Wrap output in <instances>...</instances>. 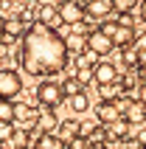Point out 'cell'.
Returning a JSON list of instances; mask_svg holds the SVG:
<instances>
[{"instance_id": "28", "label": "cell", "mask_w": 146, "mask_h": 149, "mask_svg": "<svg viewBox=\"0 0 146 149\" xmlns=\"http://www.w3.org/2000/svg\"><path fill=\"white\" fill-rule=\"evenodd\" d=\"M3 28H6V17H0V37H3Z\"/></svg>"}, {"instance_id": "12", "label": "cell", "mask_w": 146, "mask_h": 149, "mask_svg": "<svg viewBox=\"0 0 146 149\" xmlns=\"http://www.w3.org/2000/svg\"><path fill=\"white\" fill-rule=\"evenodd\" d=\"M96 84H118V68L113 62H98L96 65Z\"/></svg>"}, {"instance_id": "22", "label": "cell", "mask_w": 146, "mask_h": 149, "mask_svg": "<svg viewBox=\"0 0 146 149\" xmlns=\"http://www.w3.org/2000/svg\"><path fill=\"white\" fill-rule=\"evenodd\" d=\"M67 48H70V51H76V48L87 51V42L81 40V37H67Z\"/></svg>"}, {"instance_id": "25", "label": "cell", "mask_w": 146, "mask_h": 149, "mask_svg": "<svg viewBox=\"0 0 146 149\" xmlns=\"http://www.w3.org/2000/svg\"><path fill=\"white\" fill-rule=\"evenodd\" d=\"M132 48L138 51V54H146V34H138V40H135V45Z\"/></svg>"}, {"instance_id": "20", "label": "cell", "mask_w": 146, "mask_h": 149, "mask_svg": "<svg viewBox=\"0 0 146 149\" xmlns=\"http://www.w3.org/2000/svg\"><path fill=\"white\" fill-rule=\"evenodd\" d=\"M14 135H17L14 124H0V143H6V141H14Z\"/></svg>"}, {"instance_id": "14", "label": "cell", "mask_w": 146, "mask_h": 149, "mask_svg": "<svg viewBox=\"0 0 146 149\" xmlns=\"http://www.w3.org/2000/svg\"><path fill=\"white\" fill-rule=\"evenodd\" d=\"M129 132H132V124L127 118H121V121H115V124L107 127V138L110 141H124V138H129Z\"/></svg>"}, {"instance_id": "8", "label": "cell", "mask_w": 146, "mask_h": 149, "mask_svg": "<svg viewBox=\"0 0 146 149\" xmlns=\"http://www.w3.org/2000/svg\"><path fill=\"white\" fill-rule=\"evenodd\" d=\"M113 48H115V42L110 40L101 28H96V31L87 34V51H93V54H98V56H107Z\"/></svg>"}, {"instance_id": "30", "label": "cell", "mask_w": 146, "mask_h": 149, "mask_svg": "<svg viewBox=\"0 0 146 149\" xmlns=\"http://www.w3.org/2000/svg\"><path fill=\"white\" fill-rule=\"evenodd\" d=\"M140 68H146V54H140Z\"/></svg>"}, {"instance_id": "11", "label": "cell", "mask_w": 146, "mask_h": 149, "mask_svg": "<svg viewBox=\"0 0 146 149\" xmlns=\"http://www.w3.org/2000/svg\"><path fill=\"white\" fill-rule=\"evenodd\" d=\"M59 124L62 121L56 118V113L48 110V107H42L40 118H37V135H54V130H59Z\"/></svg>"}, {"instance_id": "13", "label": "cell", "mask_w": 146, "mask_h": 149, "mask_svg": "<svg viewBox=\"0 0 146 149\" xmlns=\"http://www.w3.org/2000/svg\"><path fill=\"white\" fill-rule=\"evenodd\" d=\"M59 138H62L65 143H73L76 138H81V124H79V121H73V118L62 121V124H59Z\"/></svg>"}, {"instance_id": "19", "label": "cell", "mask_w": 146, "mask_h": 149, "mask_svg": "<svg viewBox=\"0 0 146 149\" xmlns=\"http://www.w3.org/2000/svg\"><path fill=\"white\" fill-rule=\"evenodd\" d=\"M98 93H101V101H118L121 87H118V84H101V87H98Z\"/></svg>"}, {"instance_id": "1", "label": "cell", "mask_w": 146, "mask_h": 149, "mask_svg": "<svg viewBox=\"0 0 146 149\" xmlns=\"http://www.w3.org/2000/svg\"><path fill=\"white\" fill-rule=\"evenodd\" d=\"M67 54H70L67 40L59 31L31 23L28 34L23 37V45L17 51V62L28 76H51L67 65Z\"/></svg>"}, {"instance_id": "24", "label": "cell", "mask_w": 146, "mask_h": 149, "mask_svg": "<svg viewBox=\"0 0 146 149\" xmlns=\"http://www.w3.org/2000/svg\"><path fill=\"white\" fill-rule=\"evenodd\" d=\"M132 6H135V0H115V11H121V14H129Z\"/></svg>"}, {"instance_id": "27", "label": "cell", "mask_w": 146, "mask_h": 149, "mask_svg": "<svg viewBox=\"0 0 146 149\" xmlns=\"http://www.w3.org/2000/svg\"><path fill=\"white\" fill-rule=\"evenodd\" d=\"M140 17H143V20H146V0H143V3H140Z\"/></svg>"}, {"instance_id": "18", "label": "cell", "mask_w": 146, "mask_h": 149, "mask_svg": "<svg viewBox=\"0 0 146 149\" xmlns=\"http://www.w3.org/2000/svg\"><path fill=\"white\" fill-rule=\"evenodd\" d=\"M62 90H65V96H67V99H73V96L84 93V84H81L76 76H70V79H65V82H62Z\"/></svg>"}, {"instance_id": "9", "label": "cell", "mask_w": 146, "mask_h": 149, "mask_svg": "<svg viewBox=\"0 0 146 149\" xmlns=\"http://www.w3.org/2000/svg\"><path fill=\"white\" fill-rule=\"evenodd\" d=\"M37 23L45 25V28H54L56 31L59 25H62V14H59V6H51V3H42L37 8Z\"/></svg>"}, {"instance_id": "2", "label": "cell", "mask_w": 146, "mask_h": 149, "mask_svg": "<svg viewBox=\"0 0 146 149\" xmlns=\"http://www.w3.org/2000/svg\"><path fill=\"white\" fill-rule=\"evenodd\" d=\"M65 99H67V96H65V90H62L59 82H42V84H37V101H40L42 107L54 110V107H59Z\"/></svg>"}, {"instance_id": "3", "label": "cell", "mask_w": 146, "mask_h": 149, "mask_svg": "<svg viewBox=\"0 0 146 149\" xmlns=\"http://www.w3.org/2000/svg\"><path fill=\"white\" fill-rule=\"evenodd\" d=\"M23 93V79H20V73L17 70H11V68H3L0 70V99H17Z\"/></svg>"}, {"instance_id": "17", "label": "cell", "mask_w": 146, "mask_h": 149, "mask_svg": "<svg viewBox=\"0 0 146 149\" xmlns=\"http://www.w3.org/2000/svg\"><path fill=\"white\" fill-rule=\"evenodd\" d=\"M67 104H70L73 113H87V110H90V96H87V90L79 93V96H73V99H67Z\"/></svg>"}, {"instance_id": "16", "label": "cell", "mask_w": 146, "mask_h": 149, "mask_svg": "<svg viewBox=\"0 0 146 149\" xmlns=\"http://www.w3.org/2000/svg\"><path fill=\"white\" fill-rule=\"evenodd\" d=\"M17 121V104L8 99H0V124H14Z\"/></svg>"}, {"instance_id": "21", "label": "cell", "mask_w": 146, "mask_h": 149, "mask_svg": "<svg viewBox=\"0 0 146 149\" xmlns=\"http://www.w3.org/2000/svg\"><path fill=\"white\" fill-rule=\"evenodd\" d=\"M67 149H98V146L90 141V138H84V135H81V138H76L73 143H67Z\"/></svg>"}, {"instance_id": "26", "label": "cell", "mask_w": 146, "mask_h": 149, "mask_svg": "<svg viewBox=\"0 0 146 149\" xmlns=\"http://www.w3.org/2000/svg\"><path fill=\"white\" fill-rule=\"evenodd\" d=\"M138 101H143V104H146V84H140V87H138Z\"/></svg>"}, {"instance_id": "7", "label": "cell", "mask_w": 146, "mask_h": 149, "mask_svg": "<svg viewBox=\"0 0 146 149\" xmlns=\"http://www.w3.org/2000/svg\"><path fill=\"white\" fill-rule=\"evenodd\" d=\"M96 118H98L101 127H110V124H115V121L124 118V110L118 107V101H101L96 107Z\"/></svg>"}, {"instance_id": "5", "label": "cell", "mask_w": 146, "mask_h": 149, "mask_svg": "<svg viewBox=\"0 0 146 149\" xmlns=\"http://www.w3.org/2000/svg\"><path fill=\"white\" fill-rule=\"evenodd\" d=\"M59 14H62V23L65 25H79L87 17V11H84V6L79 0H62L59 3Z\"/></svg>"}, {"instance_id": "10", "label": "cell", "mask_w": 146, "mask_h": 149, "mask_svg": "<svg viewBox=\"0 0 146 149\" xmlns=\"http://www.w3.org/2000/svg\"><path fill=\"white\" fill-rule=\"evenodd\" d=\"M84 11H87V17H93V20H107V17L115 11V0H87V3H84Z\"/></svg>"}, {"instance_id": "4", "label": "cell", "mask_w": 146, "mask_h": 149, "mask_svg": "<svg viewBox=\"0 0 146 149\" xmlns=\"http://www.w3.org/2000/svg\"><path fill=\"white\" fill-rule=\"evenodd\" d=\"M28 28H31V25H25L23 17H6V28H3L0 42H3V45H11L14 40H23L25 34H28Z\"/></svg>"}, {"instance_id": "29", "label": "cell", "mask_w": 146, "mask_h": 149, "mask_svg": "<svg viewBox=\"0 0 146 149\" xmlns=\"http://www.w3.org/2000/svg\"><path fill=\"white\" fill-rule=\"evenodd\" d=\"M6 56V45H3V42H0V59Z\"/></svg>"}, {"instance_id": "23", "label": "cell", "mask_w": 146, "mask_h": 149, "mask_svg": "<svg viewBox=\"0 0 146 149\" xmlns=\"http://www.w3.org/2000/svg\"><path fill=\"white\" fill-rule=\"evenodd\" d=\"M14 143H17V149H25V146H28V130H20V132L14 135Z\"/></svg>"}, {"instance_id": "6", "label": "cell", "mask_w": 146, "mask_h": 149, "mask_svg": "<svg viewBox=\"0 0 146 149\" xmlns=\"http://www.w3.org/2000/svg\"><path fill=\"white\" fill-rule=\"evenodd\" d=\"M118 107L124 110V118H127L132 127L146 121V104H143V101H138V99H135V101H132V99H118Z\"/></svg>"}, {"instance_id": "15", "label": "cell", "mask_w": 146, "mask_h": 149, "mask_svg": "<svg viewBox=\"0 0 146 149\" xmlns=\"http://www.w3.org/2000/svg\"><path fill=\"white\" fill-rule=\"evenodd\" d=\"M34 149H67V143L59 138V135H37Z\"/></svg>"}, {"instance_id": "31", "label": "cell", "mask_w": 146, "mask_h": 149, "mask_svg": "<svg viewBox=\"0 0 146 149\" xmlns=\"http://www.w3.org/2000/svg\"><path fill=\"white\" fill-rule=\"evenodd\" d=\"M0 149H3V143H0Z\"/></svg>"}]
</instances>
